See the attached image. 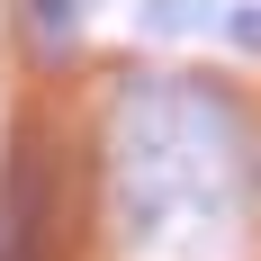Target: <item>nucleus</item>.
<instances>
[{"instance_id":"4","label":"nucleus","mask_w":261,"mask_h":261,"mask_svg":"<svg viewBox=\"0 0 261 261\" xmlns=\"http://www.w3.org/2000/svg\"><path fill=\"white\" fill-rule=\"evenodd\" d=\"M27 18H36V36L45 45H63V36H81V18H90V0H18Z\"/></svg>"},{"instance_id":"5","label":"nucleus","mask_w":261,"mask_h":261,"mask_svg":"<svg viewBox=\"0 0 261 261\" xmlns=\"http://www.w3.org/2000/svg\"><path fill=\"white\" fill-rule=\"evenodd\" d=\"M225 45H243V54H261V9L243 0V9H225V27H216Z\"/></svg>"},{"instance_id":"1","label":"nucleus","mask_w":261,"mask_h":261,"mask_svg":"<svg viewBox=\"0 0 261 261\" xmlns=\"http://www.w3.org/2000/svg\"><path fill=\"white\" fill-rule=\"evenodd\" d=\"M108 225L135 261H234L252 225V108L207 72H126L108 99Z\"/></svg>"},{"instance_id":"2","label":"nucleus","mask_w":261,"mask_h":261,"mask_svg":"<svg viewBox=\"0 0 261 261\" xmlns=\"http://www.w3.org/2000/svg\"><path fill=\"white\" fill-rule=\"evenodd\" d=\"M0 261H54V153L36 126L0 153Z\"/></svg>"},{"instance_id":"3","label":"nucleus","mask_w":261,"mask_h":261,"mask_svg":"<svg viewBox=\"0 0 261 261\" xmlns=\"http://www.w3.org/2000/svg\"><path fill=\"white\" fill-rule=\"evenodd\" d=\"M216 27H225V0H135V36H162V45L216 36Z\"/></svg>"}]
</instances>
